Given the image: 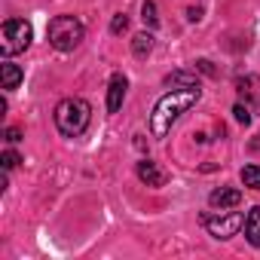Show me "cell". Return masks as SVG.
Listing matches in <instances>:
<instances>
[{
	"instance_id": "11",
	"label": "cell",
	"mask_w": 260,
	"mask_h": 260,
	"mask_svg": "<svg viewBox=\"0 0 260 260\" xmlns=\"http://www.w3.org/2000/svg\"><path fill=\"white\" fill-rule=\"evenodd\" d=\"M166 86H187V89H193V86H199V77L196 74H190V71H175V74H169L166 77Z\"/></svg>"
},
{
	"instance_id": "10",
	"label": "cell",
	"mask_w": 260,
	"mask_h": 260,
	"mask_svg": "<svg viewBox=\"0 0 260 260\" xmlns=\"http://www.w3.org/2000/svg\"><path fill=\"white\" fill-rule=\"evenodd\" d=\"M132 52H135V58H147V55L153 52V34H150V31L135 34V40H132Z\"/></svg>"
},
{
	"instance_id": "20",
	"label": "cell",
	"mask_w": 260,
	"mask_h": 260,
	"mask_svg": "<svg viewBox=\"0 0 260 260\" xmlns=\"http://www.w3.org/2000/svg\"><path fill=\"white\" fill-rule=\"evenodd\" d=\"M196 64H199V71H202V74L214 77V68H211V61H205V58H202V61H196Z\"/></svg>"
},
{
	"instance_id": "14",
	"label": "cell",
	"mask_w": 260,
	"mask_h": 260,
	"mask_svg": "<svg viewBox=\"0 0 260 260\" xmlns=\"http://www.w3.org/2000/svg\"><path fill=\"white\" fill-rule=\"evenodd\" d=\"M141 19L147 28H156L159 25V16H156V4L153 0H144V7H141Z\"/></svg>"
},
{
	"instance_id": "19",
	"label": "cell",
	"mask_w": 260,
	"mask_h": 260,
	"mask_svg": "<svg viewBox=\"0 0 260 260\" xmlns=\"http://www.w3.org/2000/svg\"><path fill=\"white\" fill-rule=\"evenodd\" d=\"M187 19H190V22H199V19H202V10H199V7H190V10H187Z\"/></svg>"
},
{
	"instance_id": "5",
	"label": "cell",
	"mask_w": 260,
	"mask_h": 260,
	"mask_svg": "<svg viewBox=\"0 0 260 260\" xmlns=\"http://www.w3.org/2000/svg\"><path fill=\"white\" fill-rule=\"evenodd\" d=\"M202 223H205V230H208L214 239H233V236L245 226V214H220V217L202 214Z\"/></svg>"
},
{
	"instance_id": "3",
	"label": "cell",
	"mask_w": 260,
	"mask_h": 260,
	"mask_svg": "<svg viewBox=\"0 0 260 260\" xmlns=\"http://www.w3.org/2000/svg\"><path fill=\"white\" fill-rule=\"evenodd\" d=\"M49 43L58 49V52H74L80 43H83V22L74 19V16H55L49 22Z\"/></svg>"
},
{
	"instance_id": "17",
	"label": "cell",
	"mask_w": 260,
	"mask_h": 260,
	"mask_svg": "<svg viewBox=\"0 0 260 260\" xmlns=\"http://www.w3.org/2000/svg\"><path fill=\"white\" fill-rule=\"evenodd\" d=\"M233 113H236V119H239V122H245V125L251 122V113H248V107H245V104H236V107H233Z\"/></svg>"
},
{
	"instance_id": "8",
	"label": "cell",
	"mask_w": 260,
	"mask_h": 260,
	"mask_svg": "<svg viewBox=\"0 0 260 260\" xmlns=\"http://www.w3.org/2000/svg\"><path fill=\"white\" fill-rule=\"evenodd\" d=\"M239 202H242V190H233V187H217L208 196L211 208H236Z\"/></svg>"
},
{
	"instance_id": "16",
	"label": "cell",
	"mask_w": 260,
	"mask_h": 260,
	"mask_svg": "<svg viewBox=\"0 0 260 260\" xmlns=\"http://www.w3.org/2000/svg\"><path fill=\"white\" fill-rule=\"evenodd\" d=\"M125 28H128V19H125L122 13H119V16H113V22H110V34H122Z\"/></svg>"
},
{
	"instance_id": "6",
	"label": "cell",
	"mask_w": 260,
	"mask_h": 260,
	"mask_svg": "<svg viewBox=\"0 0 260 260\" xmlns=\"http://www.w3.org/2000/svg\"><path fill=\"white\" fill-rule=\"evenodd\" d=\"M135 175H138L141 184H147V187H166V181H169V172L159 169V166L150 162V159H141V162L135 166Z\"/></svg>"
},
{
	"instance_id": "9",
	"label": "cell",
	"mask_w": 260,
	"mask_h": 260,
	"mask_svg": "<svg viewBox=\"0 0 260 260\" xmlns=\"http://www.w3.org/2000/svg\"><path fill=\"white\" fill-rule=\"evenodd\" d=\"M245 239L254 245V248H260V205H254L248 214H245Z\"/></svg>"
},
{
	"instance_id": "1",
	"label": "cell",
	"mask_w": 260,
	"mask_h": 260,
	"mask_svg": "<svg viewBox=\"0 0 260 260\" xmlns=\"http://www.w3.org/2000/svg\"><path fill=\"white\" fill-rule=\"evenodd\" d=\"M199 98H202V89H199V86H193V89L184 86V89L166 92V95L156 101L153 113H150V135H153V138H166V135L172 132V125L181 119V113L190 110Z\"/></svg>"
},
{
	"instance_id": "15",
	"label": "cell",
	"mask_w": 260,
	"mask_h": 260,
	"mask_svg": "<svg viewBox=\"0 0 260 260\" xmlns=\"http://www.w3.org/2000/svg\"><path fill=\"white\" fill-rule=\"evenodd\" d=\"M0 162H4V169H7V172H13V169H16V166L22 162V156H19L16 150H4V156H0Z\"/></svg>"
},
{
	"instance_id": "18",
	"label": "cell",
	"mask_w": 260,
	"mask_h": 260,
	"mask_svg": "<svg viewBox=\"0 0 260 260\" xmlns=\"http://www.w3.org/2000/svg\"><path fill=\"white\" fill-rule=\"evenodd\" d=\"M4 138H7L10 144H16V141H22V132H19V128H16V125H10V128H7V132H4Z\"/></svg>"
},
{
	"instance_id": "7",
	"label": "cell",
	"mask_w": 260,
	"mask_h": 260,
	"mask_svg": "<svg viewBox=\"0 0 260 260\" xmlns=\"http://www.w3.org/2000/svg\"><path fill=\"white\" fill-rule=\"evenodd\" d=\"M125 89H128V80L122 74H113L110 77V86H107V110L116 113L122 107V98H125Z\"/></svg>"
},
{
	"instance_id": "4",
	"label": "cell",
	"mask_w": 260,
	"mask_h": 260,
	"mask_svg": "<svg viewBox=\"0 0 260 260\" xmlns=\"http://www.w3.org/2000/svg\"><path fill=\"white\" fill-rule=\"evenodd\" d=\"M31 37H34V28L25 19H10V22H4V31H0V52L13 58L31 46Z\"/></svg>"
},
{
	"instance_id": "13",
	"label": "cell",
	"mask_w": 260,
	"mask_h": 260,
	"mask_svg": "<svg viewBox=\"0 0 260 260\" xmlns=\"http://www.w3.org/2000/svg\"><path fill=\"white\" fill-rule=\"evenodd\" d=\"M242 184L251 190H260V166H245L242 169Z\"/></svg>"
},
{
	"instance_id": "12",
	"label": "cell",
	"mask_w": 260,
	"mask_h": 260,
	"mask_svg": "<svg viewBox=\"0 0 260 260\" xmlns=\"http://www.w3.org/2000/svg\"><path fill=\"white\" fill-rule=\"evenodd\" d=\"M22 77H25V74H22V68H19V64H13V61L7 58V61H4V89H16V86L22 83Z\"/></svg>"
},
{
	"instance_id": "2",
	"label": "cell",
	"mask_w": 260,
	"mask_h": 260,
	"mask_svg": "<svg viewBox=\"0 0 260 260\" xmlns=\"http://www.w3.org/2000/svg\"><path fill=\"white\" fill-rule=\"evenodd\" d=\"M92 122V104L86 98H64L55 104V125L64 138L83 135Z\"/></svg>"
}]
</instances>
